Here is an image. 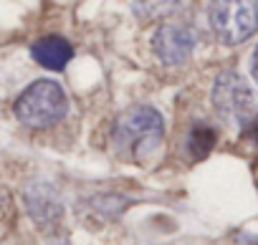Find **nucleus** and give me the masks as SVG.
Wrapping results in <instances>:
<instances>
[{
  "instance_id": "obj_1",
  "label": "nucleus",
  "mask_w": 258,
  "mask_h": 245,
  "mask_svg": "<svg viewBox=\"0 0 258 245\" xmlns=\"http://www.w3.org/2000/svg\"><path fill=\"white\" fill-rule=\"evenodd\" d=\"M165 139V121L162 114L147 104L129 106L111 129L114 152L124 159L142 162L147 154L157 152Z\"/></svg>"
},
{
  "instance_id": "obj_2",
  "label": "nucleus",
  "mask_w": 258,
  "mask_h": 245,
  "mask_svg": "<svg viewBox=\"0 0 258 245\" xmlns=\"http://www.w3.org/2000/svg\"><path fill=\"white\" fill-rule=\"evenodd\" d=\"M16 116L31 129H48L69 114V96L51 78L33 81L16 101Z\"/></svg>"
},
{
  "instance_id": "obj_3",
  "label": "nucleus",
  "mask_w": 258,
  "mask_h": 245,
  "mask_svg": "<svg viewBox=\"0 0 258 245\" xmlns=\"http://www.w3.org/2000/svg\"><path fill=\"white\" fill-rule=\"evenodd\" d=\"M210 28L225 46H238L258 31V6L248 0H225L210 6Z\"/></svg>"
},
{
  "instance_id": "obj_4",
  "label": "nucleus",
  "mask_w": 258,
  "mask_h": 245,
  "mask_svg": "<svg viewBox=\"0 0 258 245\" xmlns=\"http://www.w3.org/2000/svg\"><path fill=\"white\" fill-rule=\"evenodd\" d=\"M213 106L220 116L233 119L240 127H245L255 114V94L240 73L223 71L213 84Z\"/></svg>"
},
{
  "instance_id": "obj_5",
  "label": "nucleus",
  "mask_w": 258,
  "mask_h": 245,
  "mask_svg": "<svg viewBox=\"0 0 258 245\" xmlns=\"http://www.w3.org/2000/svg\"><path fill=\"white\" fill-rule=\"evenodd\" d=\"M192 48H195V33H192V28H187L182 23H162L152 36L155 56L170 66L187 61Z\"/></svg>"
},
{
  "instance_id": "obj_6",
  "label": "nucleus",
  "mask_w": 258,
  "mask_h": 245,
  "mask_svg": "<svg viewBox=\"0 0 258 245\" xmlns=\"http://www.w3.org/2000/svg\"><path fill=\"white\" fill-rule=\"evenodd\" d=\"M26 205H28L31 217L43 227L58 222V217L63 215V205H61L56 190L46 182H36L26 190Z\"/></svg>"
},
{
  "instance_id": "obj_7",
  "label": "nucleus",
  "mask_w": 258,
  "mask_h": 245,
  "mask_svg": "<svg viewBox=\"0 0 258 245\" xmlns=\"http://www.w3.org/2000/svg\"><path fill=\"white\" fill-rule=\"evenodd\" d=\"M31 53H33L36 63H41L43 68L61 71L74 58V46L66 38H61V36H43L41 41L33 43Z\"/></svg>"
},
{
  "instance_id": "obj_8",
  "label": "nucleus",
  "mask_w": 258,
  "mask_h": 245,
  "mask_svg": "<svg viewBox=\"0 0 258 245\" xmlns=\"http://www.w3.org/2000/svg\"><path fill=\"white\" fill-rule=\"evenodd\" d=\"M215 142H218L215 129H210V127H205V124H198V127H192L190 134H187L185 152L190 154V159H203V157H208V154L213 152Z\"/></svg>"
},
{
  "instance_id": "obj_9",
  "label": "nucleus",
  "mask_w": 258,
  "mask_h": 245,
  "mask_svg": "<svg viewBox=\"0 0 258 245\" xmlns=\"http://www.w3.org/2000/svg\"><path fill=\"white\" fill-rule=\"evenodd\" d=\"M243 134H245L250 142H255V144H258V111L253 114V119H250L248 124L243 127Z\"/></svg>"
},
{
  "instance_id": "obj_10",
  "label": "nucleus",
  "mask_w": 258,
  "mask_h": 245,
  "mask_svg": "<svg viewBox=\"0 0 258 245\" xmlns=\"http://www.w3.org/2000/svg\"><path fill=\"white\" fill-rule=\"evenodd\" d=\"M250 73H253V81L258 84V46H255V51L250 56Z\"/></svg>"
}]
</instances>
